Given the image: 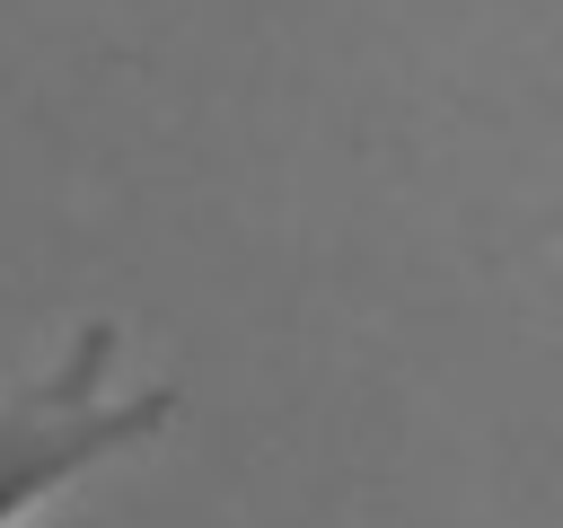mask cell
<instances>
[{
    "label": "cell",
    "instance_id": "obj_1",
    "mask_svg": "<svg viewBox=\"0 0 563 528\" xmlns=\"http://www.w3.org/2000/svg\"><path fill=\"white\" fill-rule=\"evenodd\" d=\"M106 370H114V326H79L35 378L0 396V528H18L62 484H79L88 466L123 458L167 422L176 405L167 387H106Z\"/></svg>",
    "mask_w": 563,
    "mask_h": 528
}]
</instances>
